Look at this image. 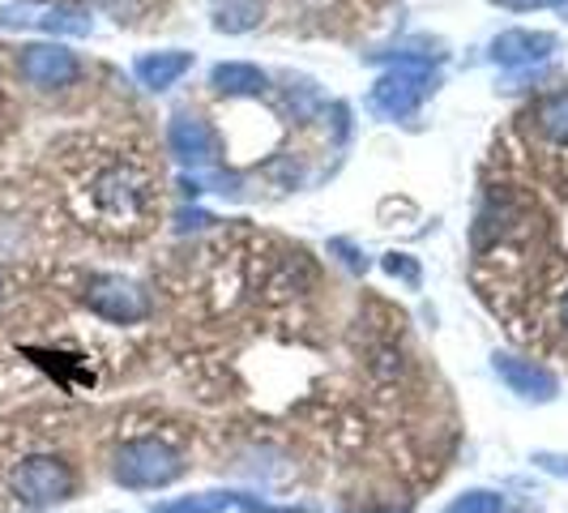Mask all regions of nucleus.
Masks as SVG:
<instances>
[{"label": "nucleus", "instance_id": "obj_1", "mask_svg": "<svg viewBox=\"0 0 568 513\" xmlns=\"http://www.w3.org/2000/svg\"><path fill=\"white\" fill-rule=\"evenodd\" d=\"M85 198H90L94 223L108 231H138L145 219V201H150L145 198V180L129 163H112V168L99 171L90 180Z\"/></svg>", "mask_w": 568, "mask_h": 513}, {"label": "nucleus", "instance_id": "obj_2", "mask_svg": "<svg viewBox=\"0 0 568 513\" xmlns=\"http://www.w3.org/2000/svg\"><path fill=\"white\" fill-rule=\"evenodd\" d=\"M436 90V69L427 57H402L368 90V108L381 120H406Z\"/></svg>", "mask_w": 568, "mask_h": 513}, {"label": "nucleus", "instance_id": "obj_3", "mask_svg": "<svg viewBox=\"0 0 568 513\" xmlns=\"http://www.w3.org/2000/svg\"><path fill=\"white\" fill-rule=\"evenodd\" d=\"M112 471L124 487H168L184 475V462L163 441H129L115 450Z\"/></svg>", "mask_w": 568, "mask_h": 513}, {"label": "nucleus", "instance_id": "obj_4", "mask_svg": "<svg viewBox=\"0 0 568 513\" xmlns=\"http://www.w3.org/2000/svg\"><path fill=\"white\" fill-rule=\"evenodd\" d=\"M13 492L27 501V505H60V501H69L73 496V471H69V462H60V457H27L18 471H13Z\"/></svg>", "mask_w": 568, "mask_h": 513}, {"label": "nucleus", "instance_id": "obj_5", "mask_svg": "<svg viewBox=\"0 0 568 513\" xmlns=\"http://www.w3.org/2000/svg\"><path fill=\"white\" fill-rule=\"evenodd\" d=\"M85 304H90V313H99L103 321H115V325H133V321L150 316V295L124 274L94 279L90 291H85Z\"/></svg>", "mask_w": 568, "mask_h": 513}, {"label": "nucleus", "instance_id": "obj_6", "mask_svg": "<svg viewBox=\"0 0 568 513\" xmlns=\"http://www.w3.org/2000/svg\"><path fill=\"white\" fill-rule=\"evenodd\" d=\"M168 145H171V154L193 171L214 168V163H219V154H223V142H219V133L210 129V120H201V115H193V112L171 115Z\"/></svg>", "mask_w": 568, "mask_h": 513}, {"label": "nucleus", "instance_id": "obj_7", "mask_svg": "<svg viewBox=\"0 0 568 513\" xmlns=\"http://www.w3.org/2000/svg\"><path fill=\"white\" fill-rule=\"evenodd\" d=\"M551 52H560V34H551V30L513 27L491 39V60L500 69H530V64H542Z\"/></svg>", "mask_w": 568, "mask_h": 513}, {"label": "nucleus", "instance_id": "obj_8", "mask_svg": "<svg viewBox=\"0 0 568 513\" xmlns=\"http://www.w3.org/2000/svg\"><path fill=\"white\" fill-rule=\"evenodd\" d=\"M18 69H22L27 82L43 86V90H60V86L78 82V57L69 48H60V43H30V48H22Z\"/></svg>", "mask_w": 568, "mask_h": 513}, {"label": "nucleus", "instance_id": "obj_9", "mask_svg": "<svg viewBox=\"0 0 568 513\" xmlns=\"http://www.w3.org/2000/svg\"><path fill=\"white\" fill-rule=\"evenodd\" d=\"M491 369H496V376L509 385L517 399H526V402H551L556 394H560L556 372L535 364V360H521V355H496V360H491Z\"/></svg>", "mask_w": 568, "mask_h": 513}, {"label": "nucleus", "instance_id": "obj_10", "mask_svg": "<svg viewBox=\"0 0 568 513\" xmlns=\"http://www.w3.org/2000/svg\"><path fill=\"white\" fill-rule=\"evenodd\" d=\"M159 513H291V510H274L261 496H244V492H201V496H184L175 505H163Z\"/></svg>", "mask_w": 568, "mask_h": 513}, {"label": "nucleus", "instance_id": "obj_11", "mask_svg": "<svg viewBox=\"0 0 568 513\" xmlns=\"http://www.w3.org/2000/svg\"><path fill=\"white\" fill-rule=\"evenodd\" d=\"M189 69H193V52H180V48L145 52V57H138V64H133V73H138V82H142L145 90H168V86L180 82Z\"/></svg>", "mask_w": 568, "mask_h": 513}, {"label": "nucleus", "instance_id": "obj_12", "mask_svg": "<svg viewBox=\"0 0 568 513\" xmlns=\"http://www.w3.org/2000/svg\"><path fill=\"white\" fill-rule=\"evenodd\" d=\"M210 86H214L219 94H227V99H253V94H261V90L270 86V78H265L256 64L223 60V64L210 69Z\"/></svg>", "mask_w": 568, "mask_h": 513}, {"label": "nucleus", "instance_id": "obj_13", "mask_svg": "<svg viewBox=\"0 0 568 513\" xmlns=\"http://www.w3.org/2000/svg\"><path fill=\"white\" fill-rule=\"evenodd\" d=\"M265 0H210V22L219 34H248L261 27Z\"/></svg>", "mask_w": 568, "mask_h": 513}, {"label": "nucleus", "instance_id": "obj_14", "mask_svg": "<svg viewBox=\"0 0 568 513\" xmlns=\"http://www.w3.org/2000/svg\"><path fill=\"white\" fill-rule=\"evenodd\" d=\"M39 27L48 30V34L82 39V34L94 30V18H90V9H82V4H57V9H48V13L39 18Z\"/></svg>", "mask_w": 568, "mask_h": 513}, {"label": "nucleus", "instance_id": "obj_15", "mask_svg": "<svg viewBox=\"0 0 568 513\" xmlns=\"http://www.w3.org/2000/svg\"><path fill=\"white\" fill-rule=\"evenodd\" d=\"M539 133L547 142L568 145V90H556L539 103Z\"/></svg>", "mask_w": 568, "mask_h": 513}, {"label": "nucleus", "instance_id": "obj_16", "mask_svg": "<svg viewBox=\"0 0 568 513\" xmlns=\"http://www.w3.org/2000/svg\"><path fill=\"white\" fill-rule=\"evenodd\" d=\"M381 270H385L389 279H402L410 291H419V283H424V270H419V261L410 253H385L381 256Z\"/></svg>", "mask_w": 568, "mask_h": 513}, {"label": "nucleus", "instance_id": "obj_17", "mask_svg": "<svg viewBox=\"0 0 568 513\" xmlns=\"http://www.w3.org/2000/svg\"><path fill=\"white\" fill-rule=\"evenodd\" d=\"M445 513H505V501L496 492H466Z\"/></svg>", "mask_w": 568, "mask_h": 513}, {"label": "nucleus", "instance_id": "obj_18", "mask_svg": "<svg viewBox=\"0 0 568 513\" xmlns=\"http://www.w3.org/2000/svg\"><path fill=\"white\" fill-rule=\"evenodd\" d=\"M491 4L513 9V13H526V9H556V13H565L568 18V0H491Z\"/></svg>", "mask_w": 568, "mask_h": 513}, {"label": "nucleus", "instance_id": "obj_19", "mask_svg": "<svg viewBox=\"0 0 568 513\" xmlns=\"http://www.w3.org/2000/svg\"><path fill=\"white\" fill-rule=\"evenodd\" d=\"M329 253H342V261H346L355 274H364V270H368V256L359 253L351 240H329Z\"/></svg>", "mask_w": 568, "mask_h": 513}, {"label": "nucleus", "instance_id": "obj_20", "mask_svg": "<svg viewBox=\"0 0 568 513\" xmlns=\"http://www.w3.org/2000/svg\"><path fill=\"white\" fill-rule=\"evenodd\" d=\"M535 466L539 471H547V475H560V480H568V454H535Z\"/></svg>", "mask_w": 568, "mask_h": 513}, {"label": "nucleus", "instance_id": "obj_21", "mask_svg": "<svg viewBox=\"0 0 568 513\" xmlns=\"http://www.w3.org/2000/svg\"><path fill=\"white\" fill-rule=\"evenodd\" d=\"M108 13H115V22H133L138 18V9H142V0H99Z\"/></svg>", "mask_w": 568, "mask_h": 513}, {"label": "nucleus", "instance_id": "obj_22", "mask_svg": "<svg viewBox=\"0 0 568 513\" xmlns=\"http://www.w3.org/2000/svg\"><path fill=\"white\" fill-rule=\"evenodd\" d=\"M560 316H565V325H568V300H565V313H560Z\"/></svg>", "mask_w": 568, "mask_h": 513}]
</instances>
